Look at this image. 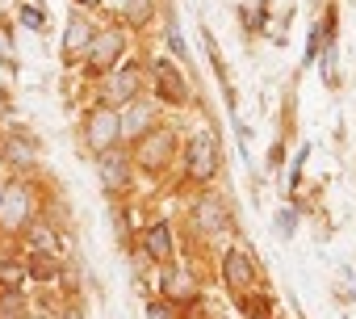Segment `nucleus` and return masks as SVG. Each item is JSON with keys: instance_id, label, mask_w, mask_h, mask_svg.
Here are the masks:
<instances>
[{"instance_id": "nucleus-18", "label": "nucleus", "mask_w": 356, "mask_h": 319, "mask_svg": "<svg viewBox=\"0 0 356 319\" xmlns=\"http://www.w3.org/2000/svg\"><path fill=\"white\" fill-rule=\"evenodd\" d=\"M277 231H281V235H293V210H281V215H277Z\"/></svg>"}, {"instance_id": "nucleus-22", "label": "nucleus", "mask_w": 356, "mask_h": 319, "mask_svg": "<svg viewBox=\"0 0 356 319\" xmlns=\"http://www.w3.org/2000/svg\"><path fill=\"white\" fill-rule=\"evenodd\" d=\"M0 55H5V59H13V47H9V38H5V34H0Z\"/></svg>"}, {"instance_id": "nucleus-20", "label": "nucleus", "mask_w": 356, "mask_h": 319, "mask_svg": "<svg viewBox=\"0 0 356 319\" xmlns=\"http://www.w3.org/2000/svg\"><path fill=\"white\" fill-rule=\"evenodd\" d=\"M147 319H172V311L159 306V302H151V306H147Z\"/></svg>"}, {"instance_id": "nucleus-4", "label": "nucleus", "mask_w": 356, "mask_h": 319, "mask_svg": "<svg viewBox=\"0 0 356 319\" xmlns=\"http://www.w3.org/2000/svg\"><path fill=\"white\" fill-rule=\"evenodd\" d=\"M26 210H30V198H26L22 185H13V189L0 194V223H5V227H22L26 223Z\"/></svg>"}, {"instance_id": "nucleus-15", "label": "nucleus", "mask_w": 356, "mask_h": 319, "mask_svg": "<svg viewBox=\"0 0 356 319\" xmlns=\"http://www.w3.org/2000/svg\"><path fill=\"white\" fill-rule=\"evenodd\" d=\"M5 155L13 160V164H17V169H26V164H34V151H30V147H26L22 139H13V143L5 147Z\"/></svg>"}, {"instance_id": "nucleus-14", "label": "nucleus", "mask_w": 356, "mask_h": 319, "mask_svg": "<svg viewBox=\"0 0 356 319\" xmlns=\"http://www.w3.org/2000/svg\"><path fill=\"white\" fill-rule=\"evenodd\" d=\"M126 17L134 26H147L151 22V0H126Z\"/></svg>"}, {"instance_id": "nucleus-12", "label": "nucleus", "mask_w": 356, "mask_h": 319, "mask_svg": "<svg viewBox=\"0 0 356 319\" xmlns=\"http://www.w3.org/2000/svg\"><path fill=\"white\" fill-rule=\"evenodd\" d=\"M147 252H151L155 260H168V256H172V231H168L163 223H155V227L147 231Z\"/></svg>"}, {"instance_id": "nucleus-13", "label": "nucleus", "mask_w": 356, "mask_h": 319, "mask_svg": "<svg viewBox=\"0 0 356 319\" xmlns=\"http://www.w3.org/2000/svg\"><path fill=\"white\" fill-rule=\"evenodd\" d=\"M197 223H202L206 231H222V227H227V210H222L214 198H206V202L197 206Z\"/></svg>"}, {"instance_id": "nucleus-23", "label": "nucleus", "mask_w": 356, "mask_h": 319, "mask_svg": "<svg viewBox=\"0 0 356 319\" xmlns=\"http://www.w3.org/2000/svg\"><path fill=\"white\" fill-rule=\"evenodd\" d=\"M84 5H97V0H84Z\"/></svg>"}, {"instance_id": "nucleus-10", "label": "nucleus", "mask_w": 356, "mask_h": 319, "mask_svg": "<svg viewBox=\"0 0 356 319\" xmlns=\"http://www.w3.org/2000/svg\"><path fill=\"white\" fill-rule=\"evenodd\" d=\"M126 155H118V151H105V160H101V181L109 185V189H126Z\"/></svg>"}, {"instance_id": "nucleus-21", "label": "nucleus", "mask_w": 356, "mask_h": 319, "mask_svg": "<svg viewBox=\"0 0 356 319\" xmlns=\"http://www.w3.org/2000/svg\"><path fill=\"white\" fill-rule=\"evenodd\" d=\"M26 22H30L34 30H42V13H38V9H26Z\"/></svg>"}, {"instance_id": "nucleus-19", "label": "nucleus", "mask_w": 356, "mask_h": 319, "mask_svg": "<svg viewBox=\"0 0 356 319\" xmlns=\"http://www.w3.org/2000/svg\"><path fill=\"white\" fill-rule=\"evenodd\" d=\"M0 319H17V294H9L5 302H0Z\"/></svg>"}, {"instance_id": "nucleus-1", "label": "nucleus", "mask_w": 356, "mask_h": 319, "mask_svg": "<svg viewBox=\"0 0 356 319\" xmlns=\"http://www.w3.org/2000/svg\"><path fill=\"white\" fill-rule=\"evenodd\" d=\"M189 177L193 181H210L214 173H218V139L210 134V130H202L193 143H189Z\"/></svg>"}, {"instance_id": "nucleus-7", "label": "nucleus", "mask_w": 356, "mask_h": 319, "mask_svg": "<svg viewBox=\"0 0 356 319\" xmlns=\"http://www.w3.org/2000/svg\"><path fill=\"white\" fill-rule=\"evenodd\" d=\"M155 76H159V93H163V97H172L176 105H185V101H189V84L176 76V68H172L168 59L155 63Z\"/></svg>"}, {"instance_id": "nucleus-17", "label": "nucleus", "mask_w": 356, "mask_h": 319, "mask_svg": "<svg viewBox=\"0 0 356 319\" xmlns=\"http://www.w3.org/2000/svg\"><path fill=\"white\" fill-rule=\"evenodd\" d=\"M168 42H172V55L176 59H185V42H181V30H176V26H168Z\"/></svg>"}, {"instance_id": "nucleus-16", "label": "nucleus", "mask_w": 356, "mask_h": 319, "mask_svg": "<svg viewBox=\"0 0 356 319\" xmlns=\"http://www.w3.org/2000/svg\"><path fill=\"white\" fill-rule=\"evenodd\" d=\"M318 38H323V26L310 30V42H306V59H302V63H314V55H318Z\"/></svg>"}, {"instance_id": "nucleus-9", "label": "nucleus", "mask_w": 356, "mask_h": 319, "mask_svg": "<svg viewBox=\"0 0 356 319\" xmlns=\"http://www.w3.org/2000/svg\"><path fill=\"white\" fill-rule=\"evenodd\" d=\"M92 47V26L84 17H72L67 22V34H63V55H80Z\"/></svg>"}, {"instance_id": "nucleus-11", "label": "nucleus", "mask_w": 356, "mask_h": 319, "mask_svg": "<svg viewBox=\"0 0 356 319\" xmlns=\"http://www.w3.org/2000/svg\"><path fill=\"white\" fill-rule=\"evenodd\" d=\"M134 93H138V72L134 68H126L109 80V101H134Z\"/></svg>"}, {"instance_id": "nucleus-2", "label": "nucleus", "mask_w": 356, "mask_h": 319, "mask_svg": "<svg viewBox=\"0 0 356 319\" xmlns=\"http://www.w3.org/2000/svg\"><path fill=\"white\" fill-rule=\"evenodd\" d=\"M118 134H122V122H118L113 109H97L88 118V143H92V151H109Z\"/></svg>"}, {"instance_id": "nucleus-3", "label": "nucleus", "mask_w": 356, "mask_h": 319, "mask_svg": "<svg viewBox=\"0 0 356 319\" xmlns=\"http://www.w3.org/2000/svg\"><path fill=\"white\" fill-rule=\"evenodd\" d=\"M122 51H126V34L122 30H101L92 38V47H88V55H92L97 68H113L122 59Z\"/></svg>"}, {"instance_id": "nucleus-6", "label": "nucleus", "mask_w": 356, "mask_h": 319, "mask_svg": "<svg viewBox=\"0 0 356 319\" xmlns=\"http://www.w3.org/2000/svg\"><path fill=\"white\" fill-rule=\"evenodd\" d=\"M168 151H172V134H168V130H155V134H143V143H138V160H143V164H147V169H159Z\"/></svg>"}, {"instance_id": "nucleus-5", "label": "nucleus", "mask_w": 356, "mask_h": 319, "mask_svg": "<svg viewBox=\"0 0 356 319\" xmlns=\"http://www.w3.org/2000/svg\"><path fill=\"white\" fill-rule=\"evenodd\" d=\"M222 273H227V286H231V290H248V286H252V256L239 252V248H231Z\"/></svg>"}, {"instance_id": "nucleus-8", "label": "nucleus", "mask_w": 356, "mask_h": 319, "mask_svg": "<svg viewBox=\"0 0 356 319\" xmlns=\"http://www.w3.org/2000/svg\"><path fill=\"white\" fill-rule=\"evenodd\" d=\"M151 118H155V114H151V105H143V101H130V105H126V114H122L118 122H122V134H130V139H143V134H147V126H151Z\"/></svg>"}]
</instances>
